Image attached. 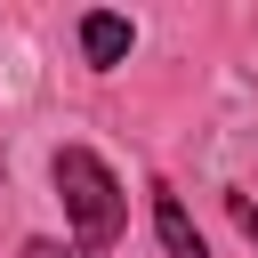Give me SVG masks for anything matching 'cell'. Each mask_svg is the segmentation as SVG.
<instances>
[{
    "label": "cell",
    "mask_w": 258,
    "mask_h": 258,
    "mask_svg": "<svg viewBox=\"0 0 258 258\" xmlns=\"http://www.w3.org/2000/svg\"><path fill=\"white\" fill-rule=\"evenodd\" d=\"M48 177H56V202H64V218H73L81 250H113L121 226H129V194H121V177H113L89 145H56Z\"/></svg>",
    "instance_id": "1"
},
{
    "label": "cell",
    "mask_w": 258,
    "mask_h": 258,
    "mask_svg": "<svg viewBox=\"0 0 258 258\" xmlns=\"http://www.w3.org/2000/svg\"><path fill=\"white\" fill-rule=\"evenodd\" d=\"M153 234H161V258H210V242L194 234V218L169 185H153Z\"/></svg>",
    "instance_id": "2"
},
{
    "label": "cell",
    "mask_w": 258,
    "mask_h": 258,
    "mask_svg": "<svg viewBox=\"0 0 258 258\" xmlns=\"http://www.w3.org/2000/svg\"><path fill=\"white\" fill-rule=\"evenodd\" d=\"M129 40H137V32H129V16H113V8L81 16V56H89L97 73H113V64L129 56Z\"/></svg>",
    "instance_id": "3"
},
{
    "label": "cell",
    "mask_w": 258,
    "mask_h": 258,
    "mask_svg": "<svg viewBox=\"0 0 258 258\" xmlns=\"http://www.w3.org/2000/svg\"><path fill=\"white\" fill-rule=\"evenodd\" d=\"M226 210H234V226H242V234L258 242V202H250V194H226Z\"/></svg>",
    "instance_id": "4"
},
{
    "label": "cell",
    "mask_w": 258,
    "mask_h": 258,
    "mask_svg": "<svg viewBox=\"0 0 258 258\" xmlns=\"http://www.w3.org/2000/svg\"><path fill=\"white\" fill-rule=\"evenodd\" d=\"M24 258H81V250H64V242H24Z\"/></svg>",
    "instance_id": "5"
}]
</instances>
